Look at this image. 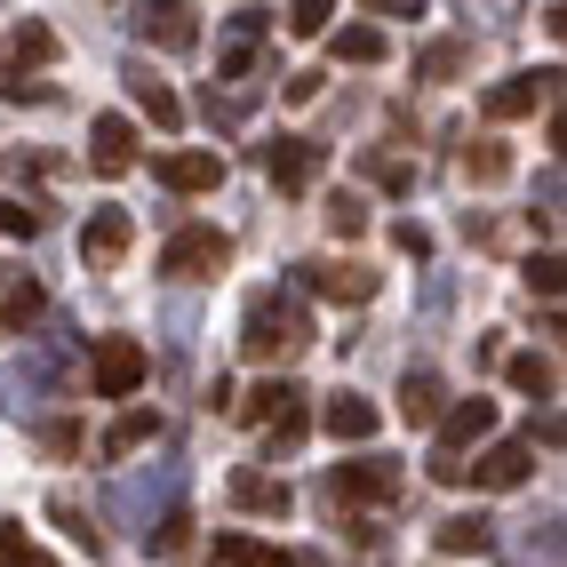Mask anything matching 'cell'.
<instances>
[{
	"instance_id": "cell-21",
	"label": "cell",
	"mask_w": 567,
	"mask_h": 567,
	"mask_svg": "<svg viewBox=\"0 0 567 567\" xmlns=\"http://www.w3.org/2000/svg\"><path fill=\"white\" fill-rule=\"evenodd\" d=\"M504 176H512V144H496V136L464 144V184H504Z\"/></svg>"
},
{
	"instance_id": "cell-7",
	"label": "cell",
	"mask_w": 567,
	"mask_h": 567,
	"mask_svg": "<svg viewBox=\"0 0 567 567\" xmlns=\"http://www.w3.org/2000/svg\"><path fill=\"white\" fill-rule=\"evenodd\" d=\"M128 240H136L128 208H96V216L81 224V256H89V272H112V264L128 256Z\"/></svg>"
},
{
	"instance_id": "cell-10",
	"label": "cell",
	"mask_w": 567,
	"mask_h": 567,
	"mask_svg": "<svg viewBox=\"0 0 567 567\" xmlns=\"http://www.w3.org/2000/svg\"><path fill=\"white\" fill-rule=\"evenodd\" d=\"M320 424H328V440L360 447V440H375V432H384V408H375V400H360V392H336V400L320 408Z\"/></svg>"
},
{
	"instance_id": "cell-19",
	"label": "cell",
	"mask_w": 567,
	"mask_h": 567,
	"mask_svg": "<svg viewBox=\"0 0 567 567\" xmlns=\"http://www.w3.org/2000/svg\"><path fill=\"white\" fill-rule=\"evenodd\" d=\"M432 544H440L447 559H464V551H487L496 536H487V519H480V512H456V519H440V527H432Z\"/></svg>"
},
{
	"instance_id": "cell-13",
	"label": "cell",
	"mask_w": 567,
	"mask_h": 567,
	"mask_svg": "<svg viewBox=\"0 0 567 567\" xmlns=\"http://www.w3.org/2000/svg\"><path fill=\"white\" fill-rule=\"evenodd\" d=\"M527 472H536V447H527V440H496V447H487V456L472 464V480H480V487H496V496H504V487H519Z\"/></svg>"
},
{
	"instance_id": "cell-12",
	"label": "cell",
	"mask_w": 567,
	"mask_h": 567,
	"mask_svg": "<svg viewBox=\"0 0 567 567\" xmlns=\"http://www.w3.org/2000/svg\"><path fill=\"white\" fill-rule=\"evenodd\" d=\"M168 193H216L224 184V153H161V168H153Z\"/></svg>"
},
{
	"instance_id": "cell-20",
	"label": "cell",
	"mask_w": 567,
	"mask_h": 567,
	"mask_svg": "<svg viewBox=\"0 0 567 567\" xmlns=\"http://www.w3.org/2000/svg\"><path fill=\"white\" fill-rule=\"evenodd\" d=\"M144 41H161V49H193V41H200V17H193V9H144Z\"/></svg>"
},
{
	"instance_id": "cell-24",
	"label": "cell",
	"mask_w": 567,
	"mask_h": 567,
	"mask_svg": "<svg viewBox=\"0 0 567 567\" xmlns=\"http://www.w3.org/2000/svg\"><path fill=\"white\" fill-rule=\"evenodd\" d=\"M320 224H328L336 240H360V233H368V200H360V193H336V200L320 208Z\"/></svg>"
},
{
	"instance_id": "cell-26",
	"label": "cell",
	"mask_w": 567,
	"mask_h": 567,
	"mask_svg": "<svg viewBox=\"0 0 567 567\" xmlns=\"http://www.w3.org/2000/svg\"><path fill=\"white\" fill-rule=\"evenodd\" d=\"M504 375H512L527 400H544V392H551V360H544V352H512V360H504Z\"/></svg>"
},
{
	"instance_id": "cell-40",
	"label": "cell",
	"mask_w": 567,
	"mask_h": 567,
	"mask_svg": "<svg viewBox=\"0 0 567 567\" xmlns=\"http://www.w3.org/2000/svg\"><path fill=\"white\" fill-rule=\"evenodd\" d=\"M551 153H559V161H567V96H559V104H551Z\"/></svg>"
},
{
	"instance_id": "cell-11",
	"label": "cell",
	"mask_w": 567,
	"mask_h": 567,
	"mask_svg": "<svg viewBox=\"0 0 567 567\" xmlns=\"http://www.w3.org/2000/svg\"><path fill=\"white\" fill-rule=\"evenodd\" d=\"M487 432H496V400H480V392H472V400H456V408L440 415V456H464V447L487 440Z\"/></svg>"
},
{
	"instance_id": "cell-17",
	"label": "cell",
	"mask_w": 567,
	"mask_h": 567,
	"mask_svg": "<svg viewBox=\"0 0 567 567\" xmlns=\"http://www.w3.org/2000/svg\"><path fill=\"white\" fill-rule=\"evenodd\" d=\"M153 440H161V415L153 408H128L121 424L104 432V464H121V456H136V447H153Z\"/></svg>"
},
{
	"instance_id": "cell-18",
	"label": "cell",
	"mask_w": 567,
	"mask_h": 567,
	"mask_svg": "<svg viewBox=\"0 0 567 567\" xmlns=\"http://www.w3.org/2000/svg\"><path fill=\"white\" fill-rule=\"evenodd\" d=\"M233 504H240V512H272V519H280L296 496H288V480H272V472H233Z\"/></svg>"
},
{
	"instance_id": "cell-39",
	"label": "cell",
	"mask_w": 567,
	"mask_h": 567,
	"mask_svg": "<svg viewBox=\"0 0 567 567\" xmlns=\"http://www.w3.org/2000/svg\"><path fill=\"white\" fill-rule=\"evenodd\" d=\"M432 480L440 487H464V456H432Z\"/></svg>"
},
{
	"instance_id": "cell-27",
	"label": "cell",
	"mask_w": 567,
	"mask_h": 567,
	"mask_svg": "<svg viewBox=\"0 0 567 567\" xmlns=\"http://www.w3.org/2000/svg\"><path fill=\"white\" fill-rule=\"evenodd\" d=\"M0 567H56L41 544H32L24 536V527H9V519H0Z\"/></svg>"
},
{
	"instance_id": "cell-1",
	"label": "cell",
	"mask_w": 567,
	"mask_h": 567,
	"mask_svg": "<svg viewBox=\"0 0 567 567\" xmlns=\"http://www.w3.org/2000/svg\"><path fill=\"white\" fill-rule=\"evenodd\" d=\"M305 344H312V312L296 305V296H256V305H248V328H240L248 360H288Z\"/></svg>"
},
{
	"instance_id": "cell-29",
	"label": "cell",
	"mask_w": 567,
	"mask_h": 567,
	"mask_svg": "<svg viewBox=\"0 0 567 567\" xmlns=\"http://www.w3.org/2000/svg\"><path fill=\"white\" fill-rule=\"evenodd\" d=\"M328 0H296V9H288V41H320V32H328Z\"/></svg>"
},
{
	"instance_id": "cell-4",
	"label": "cell",
	"mask_w": 567,
	"mask_h": 567,
	"mask_svg": "<svg viewBox=\"0 0 567 567\" xmlns=\"http://www.w3.org/2000/svg\"><path fill=\"white\" fill-rule=\"evenodd\" d=\"M240 415L272 432V447H296V440H305V392H296L288 375H264V384L240 400Z\"/></svg>"
},
{
	"instance_id": "cell-32",
	"label": "cell",
	"mask_w": 567,
	"mask_h": 567,
	"mask_svg": "<svg viewBox=\"0 0 567 567\" xmlns=\"http://www.w3.org/2000/svg\"><path fill=\"white\" fill-rule=\"evenodd\" d=\"M9 56H17V64H49V56H56V41H49L41 24H24L17 41H9Z\"/></svg>"
},
{
	"instance_id": "cell-5",
	"label": "cell",
	"mask_w": 567,
	"mask_h": 567,
	"mask_svg": "<svg viewBox=\"0 0 567 567\" xmlns=\"http://www.w3.org/2000/svg\"><path fill=\"white\" fill-rule=\"evenodd\" d=\"M559 81H567L559 64H536V72H512V81H496V89L480 96V112H487V121H527V112H536V104H559Z\"/></svg>"
},
{
	"instance_id": "cell-36",
	"label": "cell",
	"mask_w": 567,
	"mask_h": 567,
	"mask_svg": "<svg viewBox=\"0 0 567 567\" xmlns=\"http://www.w3.org/2000/svg\"><path fill=\"white\" fill-rule=\"evenodd\" d=\"M184 544H193V519H184V512H176V519L161 527V536H153V551H184Z\"/></svg>"
},
{
	"instance_id": "cell-14",
	"label": "cell",
	"mask_w": 567,
	"mask_h": 567,
	"mask_svg": "<svg viewBox=\"0 0 567 567\" xmlns=\"http://www.w3.org/2000/svg\"><path fill=\"white\" fill-rule=\"evenodd\" d=\"M336 496H352V504H392L400 496V472L392 464H336Z\"/></svg>"
},
{
	"instance_id": "cell-38",
	"label": "cell",
	"mask_w": 567,
	"mask_h": 567,
	"mask_svg": "<svg viewBox=\"0 0 567 567\" xmlns=\"http://www.w3.org/2000/svg\"><path fill=\"white\" fill-rule=\"evenodd\" d=\"M536 440H544V447H567V415H544V424L527 432V447H536Z\"/></svg>"
},
{
	"instance_id": "cell-9",
	"label": "cell",
	"mask_w": 567,
	"mask_h": 567,
	"mask_svg": "<svg viewBox=\"0 0 567 567\" xmlns=\"http://www.w3.org/2000/svg\"><path fill=\"white\" fill-rule=\"evenodd\" d=\"M264 176H272L280 193H312V176H320V144H312V136H280L272 153H264Z\"/></svg>"
},
{
	"instance_id": "cell-30",
	"label": "cell",
	"mask_w": 567,
	"mask_h": 567,
	"mask_svg": "<svg viewBox=\"0 0 567 567\" xmlns=\"http://www.w3.org/2000/svg\"><path fill=\"white\" fill-rule=\"evenodd\" d=\"M0 320H9V328L24 336L32 320H41V288H32V280H24V288H9V305H0Z\"/></svg>"
},
{
	"instance_id": "cell-15",
	"label": "cell",
	"mask_w": 567,
	"mask_h": 567,
	"mask_svg": "<svg viewBox=\"0 0 567 567\" xmlns=\"http://www.w3.org/2000/svg\"><path fill=\"white\" fill-rule=\"evenodd\" d=\"M447 408H456V400H447V384H440L432 368H415V375H400V415H408V424H440Z\"/></svg>"
},
{
	"instance_id": "cell-31",
	"label": "cell",
	"mask_w": 567,
	"mask_h": 567,
	"mask_svg": "<svg viewBox=\"0 0 567 567\" xmlns=\"http://www.w3.org/2000/svg\"><path fill=\"white\" fill-rule=\"evenodd\" d=\"M0 233H9V240H32V233H41V208H32V200H0Z\"/></svg>"
},
{
	"instance_id": "cell-2",
	"label": "cell",
	"mask_w": 567,
	"mask_h": 567,
	"mask_svg": "<svg viewBox=\"0 0 567 567\" xmlns=\"http://www.w3.org/2000/svg\"><path fill=\"white\" fill-rule=\"evenodd\" d=\"M224 264H233V240H224L216 224H184V233H168V248H161L168 280H216Z\"/></svg>"
},
{
	"instance_id": "cell-28",
	"label": "cell",
	"mask_w": 567,
	"mask_h": 567,
	"mask_svg": "<svg viewBox=\"0 0 567 567\" xmlns=\"http://www.w3.org/2000/svg\"><path fill=\"white\" fill-rule=\"evenodd\" d=\"M447 72H464V41H432L415 56V81H447Z\"/></svg>"
},
{
	"instance_id": "cell-41",
	"label": "cell",
	"mask_w": 567,
	"mask_h": 567,
	"mask_svg": "<svg viewBox=\"0 0 567 567\" xmlns=\"http://www.w3.org/2000/svg\"><path fill=\"white\" fill-rule=\"evenodd\" d=\"M544 24H551V41H559V49H567V0H559V9H551V17H544Z\"/></svg>"
},
{
	"instance_id": "cell-35",
	"label": "cell",
	"mask_w": 567,
	"mask_h": 567,
	"mask_svg": "<svg viewBox=\"0 0 567 567\" xmlns=\"http://www.w3.org/2000/svg\"><path fill=\"white\" fill-rule=\"evenodd\" d=\"M368 168H375V184H384V193H408V176H415V168H408V161H384V153H375V161H368Z\"/></svg>"
},
{
	"instance_id": "cell-16",
	"label": "cell",
	"mask_w": 567,
	"mask_h": 567,
	"mask_svg": "<svg viewBox=\"0 0 567 567\" xmlns=\"http://www.w3.org/2000/svg\"><path fill=\"white\" fill-rule=\"evenodd\" d=\"M208 559H216V567H320V559H288V551H272V544H256V536H216Z\"/></svg>"
},
{
	"instance_id": "cell-23",
	"label": "cell",
	"mask_w": 567,
	"mask_h": 567,
	"mask_svg": "<svg viewBox=\"0 0 567 567\" xmlns=\"http://www.w3.org/2000/svg\"><path fill=\"white\" fill-rule=\"evenodd\" d=\"M128 89H136V104H144V112H153V121H161V128H176V121H184V104H176V96H168V89L153 81V72H144V64L128 72Z\"/></svg>"
},
{
	"instance_id": "cell-37",
	"label": "cell",
	"mask_w": 567,
	"mask_h": 567,
	"mask_svg": "<svg viewBox=\"0 0 567 567\" xmlns=\"http://www.w3.org/2000/svg\"><path fill=\"white\" fill-rule=\"evenodd\" d=\"M328 81H320V72H288V104H312Z\"/></svg>"
},
{
	"instance_id": "cell-3",
	"label": "cell",
	"mask_w": 567,
	"mask_h": 567,
	"mask_svg": "<svg viewBox=\"0 0 567 567\" xmlns=\"http://www.w3.org/2000/svg\"><path fill=\"white\" fill-rule=\"evenodd\" d=\"M144 375H153V352H144L136 336H104L96 360H89V392L96 400H136Z\"/></svg>"
},
{
	"instance_id": "cell-8",
	"label": "cell",
	"mask_w": 567,
	"mask_h": 567,
	"mask_svg": "<svg viewBox=\"0 0 567 567\" xmlns=\"http://www.w3.org/2000/svg\"><path fill=\"white\" fill-rule=\"evenodd\" d=\"M89 161H96V176H128L136 168V128L121 112H96L89 121Z\"/></svg>"
},
{
	"instance_id": "cell-34",
	"label": "cell",
	"mask_w": 567,
	"mask_h": 567,
	"mask_svg": "<svg viewBox=\"0 0 567 567\" xmlns=\"http://www.w3.org/2000/svg\"><path fill=\"white\" fill-rule=\"evenodd\" d=\"M41 447H49V456H81V432H72V424H41Z\"/></svg>"
},
{
	"instance_id": "cell-22",
	"label": "cell",
	"mask_w": 567,
	"mask_h": 567,
	"mask_svg": "<svg viewBox=\"0 0 567 567\" xmlns=\"http://www.w3.org/2000/svg\"><path fill=\"white\" fill-rule=\"evenodd\" d=\"M519 280H527V288H536V296H551V305H559V296H567V256H551V248H536V256H527V264H519Z\"/></svg>"
},
{
	"instance_id": "cell-25",
	"label": "cell",
	"mask_w": 567,
	"mask_h": 567,
	"mask_svg": "<svg viewBox=\"0 0 567 567\" xmlns=\"http://www.w3.org/2000/svg\"><path fill=\"white\" fill-rule=\"evenodd\" d=\"M336 56H344V64H384V32H375V24H344V32H336Z\"/></svg>"
},
{
	"instance_id": "cell-6",
	"label": "cell",
	"mask_w": 567,
	"mask_h": 567,
	"mask_svg": "<svg viewBox=\"0 0 567 567\" xmlns=\"http://www.w3.org/2000/svg\"><path fill=\"white\" fill-rule=\"evenodd\" d=\"M296 272H305V288L328 296V305H368V296H375V272H368L360 256H344V264H336V256H312V264H296Z\"/></svg>"
},
{
	"instance_id": "cell-33",
	"label": "cell",
	"mask_w": 567,
	"mask_h": 567,
	"mask_svg": "<svg viewBox=\"0 0 567 567\" xmlns=\"http://www.w3.org/2000/svg\"><path fill=\"white\" fill-rule=\"evenodd\" d=\"M392 248H400V256H432V233H424V224H408V216H400V224H392Z\"/></svg>"
}]
</instances>
